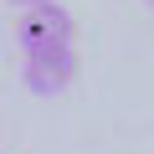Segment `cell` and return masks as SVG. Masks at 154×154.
<instances>
[{"label":"cell","instance_id":"1","mask_svg":"<svg viewBox=\"0 0 154 154\" xmlns=\"http://www.w3.org/2000/svg\"><path fill=\"white\" fill-rule=\"evenodd\" d=\"M16 41H21V57H36V51H57V46H77V26L72 16L57 5H36V11H21V26H16Z\"/></svg>","mask_w":154,"mask_h":154},{"label":"cell","instance_id":"2","mask_svg":"<svg viewBox=\"0 0 154 154\" xmlns=\"http://www.w3.org/2000/svg\"><path fill=\"white\" fill-rule=\"evenodd\" d=\"M72 77H77V46H62V51H36L21 62V82L41 98H57L72 88Z\"/></svg>","mask_w":154,"mask_h":154},{"label":"cell","instance_id":"3","mask_svg":"<svg viewBox=\"0 0 154 154\" xmlns=\"http://www.w3.org/2000/svg\"><path fill=\"white\" fill-rule=\"evenodd\" d=\"M16 11H36V5H51V0H11Z\"/></svg>","mask_w":154,"mask_h":154}]
</instances>
